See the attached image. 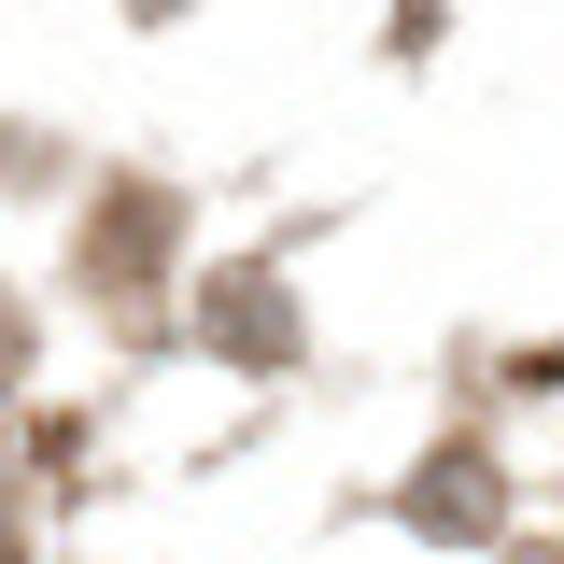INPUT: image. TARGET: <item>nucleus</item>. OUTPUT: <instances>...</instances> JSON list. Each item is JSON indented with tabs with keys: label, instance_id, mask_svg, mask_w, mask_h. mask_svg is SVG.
I'll use <instances>...</instances> for the list:
<instances>
[{
	"label": "nucleus",
	"instance_id": "f03ea898",
	"mask_svg": "<svg viewBox=\"0 0 564 564\" xmlns=\"http://www.w3.org/2000/svg\"><path fill=\"white\" fill-rule=\"evenodd\" d=\"M410 522H437V536H480V522H494V466H480V452H437V466L410 480Z\"/></svg>",
	"mask_w": 564,
	"mask_h": 564
},
{
	"label": "nucleus",
	"instance_id": "20e7f679",
	"mask_svg": "<svg viewBox=\"0 0 564 564\" xmlns=\"http://www.w3.org/2000/svg\"><path fill=\"white\" fill-rule=\"evenodd\" d=\"M0 381H14V311H0Z\"/></svg>",
	"mask_w": 564,
	"mask_h": 564
},
{
	"label": "nucleus",
	"instance_id": "f257e3e1",
	"mask_svg": "<svg viewBox=\"0 0 564 564\" xmlns=\"http://www.w3.org/2000/svg\"><path fill=\"white\" fill-rule=\"evenodd\" d=\"M212 352H240V367H282V352H296V311H282L269 269H226V282H212Z\"/></svg>",
	"mask_w": 564,
	"mask_h": 564
},
{
	"label": "nucleus",
	"instance_id": "7ed1b4c3",
	"mask_svg": "<svg viewBox=\"0 0 564 564\" xmlns=\"http://www.w3.org/2000/svg\"><path fill=\"white\" fill-rule=\"evenodd\" d=\"M155 254H170V198H141V184H128V198L99 212V240H85V269H99V282H128V269H155Z\"/></svg>",
	"mask_w": 564,
	"mask_h": 564
}]
</instances>
